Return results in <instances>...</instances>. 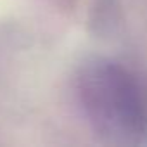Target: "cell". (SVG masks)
Listing matches in <instances>:
<instances>
[{
    "label": "cell",
    "instance_id": "cell-1",
    "mask_svg": "<svg viewBox=\"0 0 147 147\" xmlns=\"http://www.w3.org/2000/svg\"><path fill=\"white\" fill-rule=\"evenodd\" d=\"M76 92L100 135L128 142L147 131V95L125 66L102 57L88 61L78 73Z\"/></svg>",
    "mask_w": 147,
    "mask_h": 147
}]
</instances>
